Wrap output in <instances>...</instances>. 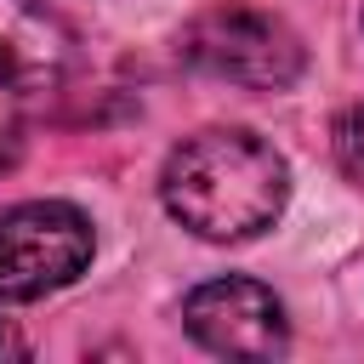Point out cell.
Here are the masks:
<instances>
[{
	"label": "cell",
	"instance_id": "1",
	"mask_svg": "<svg viewBox=\"0 0 364 364\" xmlns=\"http://www.w3.org/2000/svg\"><path fill=\"white\" fill-rule=\"evenodd\" d=\"M159 199L188 233L210 245H239L279 222L290 199V171L279 148L256 131L210 125L171 148L159 171Z\"/></svg>",
	"mask_w": 364,
	"mask_h": 364
},
{
	"label": "cell",
	"instance_id": "2",
	"mask_svg": "<svg viewBox=\"0 0 364 364\" xmlns=\"http://www.w3.org/2000/svg\"><path fill=\"white\" fill-rule=\"evenodd\" d=\"M182 63L228 80V85H250V91H284L296 85L307 51L296 40V28L273 11H250V6H210L199 11L182 40H176Z\"/></svg>",
	"mask_w": 364,
	"mask_h": 364
},
{
	"label": "cell",
	"instance_id": "3",
	"mask_svg": "<svg viewBox=\"0 0 364 364\" xmlns=\"http://www.w3.org/2000/svg\"><path fill=\"white\" fill-rule=\"evenodd\" d=\"M91 216L68 199H23L0 210V301H40L91 267Z\"/></svg>",
	"mask_w": 364,
	"mask_h": 364
},
{
	"label": "cell",
	"instance_id": "4",
	"mask_svg": "<svg viewBox=\"0 0 364 364\" xmlns=\"http://www.w3.org/2000/svg\"><path fill=\"white\" fill-rule=\"evenodd\" d=\"M74 68V34L46 0H0V131L34 119Z\"/></svg>",
	"mask_w": 364,
	"mask_h": 364
},
{
	"label": "cell",
	"instance_id": "5",
	"mask_svg": "<svg viewBox=\"0 0 364 364\" xmlns=\"http://www.w3.org/2000/svg\"><path fill=\"white\" fill-rule=\"evenodd\" d=\"M182 324L199 347L222 353V358H279L290 330H284V307L267 284L256 279H210L199 290H188L182 301Z\"/></svg>",
	"mask_w": 364,
	"mask_h": 364
},
{
	"label": "cell",
	"instance_id": "6",
	"mask_svg": "<svg viewBox=\"0 0 364 364\" xmlns=\"http://www.w3.org/2000/svg\"><path fill=\"white\" fill-rule=\"evenodd\" d=\"M336 159H341V171L364 188V102L341 114V125H336Z\"/></svg>",
	"mask_w": 364,
	"mask_h": 364
},
{
	"label": "cell",
	"instance_id": "7",
	"mask_svg": "<svg viewBox=\"0 0 364 364\" xmlns=\"http://www.w3.org/2000/svg\"><path fill=\"white\" fill-rule=\"evenodd\" d=\"M0 358H23V336H17L6 318H0Z\"/></svg>",
	"mask_w": 364,
	"mask_h": 364
}]
</instances>
